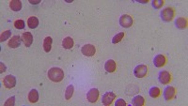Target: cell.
<instances>
[{"mask_svg": "<svg viewBox=\"0 0 188 106\" xmlns=\"http://www.w3.org/2000/svg\"><path fill=\"white\" fill-rule=\"evenodd\" d=\"M134 73L137 78H143L148 73V67L145 65H138L135 68Z\"/></svg>", "mask_w": 188, "mask_h": 106, "instance_id": "3", "label": "cell"}, {"mask_svg": "<svg viewBox=\"0 0 188 106\" xmlns=\"http://www.w3.org/2000/svg\"><path fill=\"white\" fill-rule=\"evenodd\" d=\"M21 41H22L21 37L16 36V35H15V36L11 37V39H10V41H9V42H8V46H9L10 48H12V49L17 48V47L20 46Z\"/></svg>", "mask_w": 188, "mask_h": 106, "instance_id": "12", "label": "cell"}, {"mask_svg": "<svg viewBox=\"0 0 188 106\" xmlns=\"http://www.w3.org/2000/svg\"><path fill=\"white\" fill-rule=\"evenodd\" d=\"M26 26V24H25V21L24 20H21V19H19V20H16L14 22V27L16 29H24Z\"/></svg>", "mask_w": 188, "mask_h": 106, "instance_id": "24", "label": "cell"}, {"mask_svg": "<svg viewBox=\"0 0 188 106\" xmlns=\"http://www.w3.org/2000/svg\"><path fill=\"white\" fill-rule=\"evenodd\" d=\"M99 98V90L97 88H91L87 94V99L90 103L96 102Z\"/></svg>", "mask_w": 188, "mask_h": 106, "instance_id": "6", "label": "cell"}, {"mask_svg": "<svg viewBox=\"0 0 188 106\" xmlns=\"http://www.w3.org/2000/svg\"><path fill=\"white\" fill-rule=\"evenodd\" d=\"M153 64L157 68H161L166 64V57L163 55H158L153 59Z\"/></svg>", "mask_w": 188, "mask_h": 106, "instance_id": "14", "label": "cell"}, {"mask_svg": "<svg viewBox=\"0 0 188 106\" xmlns=\"http://www.w3.org/2000/svg\"><path fill=\"white\" fill-rule=\"evenodd\" d=\"M10 8L13 11H20L22 9V2L19 0H12L10 2Z\"/></svg>", "mask_w": 188, "mask_h": 106, "instance_id": "15", "label": "cell"}, {"mask_svg": "<svg viewBox=\"0 0 188 106\" xmlns=\"http://www.w3.org/2000/svg\"><path fill=\"white\" fill-rule=\"evenodd\" d=\"M47 76L53 82H61L64 78V72L59 68H52L48 70Z\"/></svg>", "mask_w": 188, "mask_h": 106, "instance_id": "1", "label": "cell"}, {"mask_svg": "<svg viewBox=\"0 0 188 106\" xmlns=\"http://www.w3.org/2000/svg\"><path fill=\"white\" fill-rule=\"evenodd\" d=\"M145 103V100L142 96H136L133 100H132V104L135 105V106H142Z\"/></svg>", "mask_w": 188, "mask_h": 106, "instance_id": "20", "label": "cell"}, {"mask_svg": "<svg viewBox=\"0 0 188 106\" xmlns=\"http://www.w3.org/2000/svg\"><path fill=\"white\" fill-rule=\"evenodd\" d=\"M115 105H116V106H125V105H126V102H125L124 100H122V99H119V100L116 101Z\"/></svg>", "mask_w": 188, "mask_h": 106, "instance_id": "29", "label": "cell"}, {"mask_svg": "<svg viewBox=\"0 0 188 106\" xmlns=\"http://www.w3.org/2000/svg\"><path fill=\"white\" fill-rule=\"evenodd\" d=\"M21 39H22L24 44H25L27 47L31 46V44H32V42H33V36H32V34H31L30 32H25V33H23Z\"/></svg>", "mask_w": 188, "mask_h": 106, "instance_id": "11", "label": "cell"}, {"mask_svg": "<svg viewBox=\"0 0 188 106\" xmlns=\"http://www.w3.org/2000/svg\"><path fill=\"white\" fill-rule=\"evenodd\" d=\"M3 84L6 88L10 89L16 85V78L13 75H7L3 80Z\"/></svg>", "mask_w": 188, "mask_h": 106, "instance_id": "8", "label": "cell"}, {"mask_svg": "<svg viewBox=\"0 0 188 106\" xmlns=\"http://www.w3.org/2000/svg\"><path fill=\"white\" fill-rule=\"evenodd\" d=\"M174 17V10L172 8H166L161 12V18L165 22H170Z\"/></svg>", "mask_w": 188, "mask_h": 106, "instance_id": "2", "label": "cell"}, {"mask_svg": "<svg viewBox=\"0 0 188 106\" xmlns=\"http://www.w3.org/2000/svg\"><path fill=\"white\" fill-rule=\"evenodd\" d=\"M175 25H176V26H177L178 28L183 29V28H185L186 26H187V21H186V19L182 18V17H181V18H178V19L176 20Z\"/></svg>", "mask_w": 188, "mask_h": 106, "instance_id": "22", "label": "cell"}, {"mask_svg": "<svg viewBox=\"0 0 188 106\" xmlns=\"http://www.w3.org/2000/svg\"><path fill=\"white\" fill-rule=\"evenodd\" d=\"M82 54L86 57H93L96 53V49L92 44H86L81 49Z\"/></svg>", "mask_w": 188, "mask_h": 106, "instance_id": "4", "label": "cell"}, {"mask_svg": "<svg viewBox=\"0 0 188 106\" xmlns=\"http://www.w3.org/2000/svg\"><path fill=\"white\" fill-rule=\"evenodd\" d=\"M27 26H28L29 28L34 29V28H36L38 26H39V20H38L37 17L31 16V17H29L28 20H27Z\"/></svg>", "mask_w": 188, "mask_h": 106, "instance_id": "16", "label": "cell"}, {"mask_svg": "<svg viewBox=\"0 0 188 106\" xmlns=\"http://www.w3.org/2000/svg\"><path fill=\"white\" fill-rule=\"evenodd\" d=\"M175 92H176V90H175V88L173 86H170V85L166 86L165 88V90H164V97H165V99L166 100H169L173 99L174 96H175Z\"/></svg>", "mask_w": 188, "mask_h": 106, "instance_id": "10", "label": "cell"}, {"mask_svg": "<svg viewBox=\"0 0 188 106\" xmlns=\"http://www.w3.org/2000/svg\"><path fill=\"white\" fill-rule=\"evenodd\" d=\"M52 42H53V40L51 37H46L43 41V50L46 52V53H49L51 51V48H52Z\"/></svg>", "mask_w": 188, "mask_h": 106, "instance_id": "18", "label": "cell"}, {"mask_svg": "<svg viewBox=\"0 0 188 106\" xmlns=\"http://www.w3.org/2000/svg\"><path fill=\"white\" fill-rule=\"evenodd\" d=\"M14 102H15V97L12 96V97H10V98L4 103V105H5V106H13V105H14Z\"/></svg>", "mask_w": 188, "mask_h": 106, "instance_id": "28", "label": "cell"}, {"mask_svg": "<svg viewBox=\"0 0 188 106\" xmlns=\"http://www.w3.org/2000/svg\"><path fill=\"white\" fill-rule=\"evenodd\" d=\"M123 37H124V32H121V33L117 34L116 36H115L114 38H113L112 42L114 43V44L119 43V42H121V40L123 39Z\"/></svg>", "mask_w": 188, "mask_h": 106, "instance_id": "25", "label": "cell"}, {"mask_svg": "<svg viewBox=\"0 0 188 106\" xmlns=\"http://www.w3.org/2000/svg\"><path fill=\"white\" fill-rule=\"evenodd\" d=\"M28 100L31 103H36L38 100H39V93L36 89H32L29 94H28Z\"/></svg>", "mask_w": 188, "mask_h": 106, "instance_id": "17", "label": "cell"}, {"mask_svg": "<svg viewBox=\"0 0 188 106\" xmlns=\"http://www.w3.org/2000/svg\"><path fill=\"white\" fill-rule=\"evenodd\" d=\"M120 24L122 27L128 28L133 25V18L128 14H123L120 18Z\"/></svg>", "mask_w": 188, "mask_h": 106, "instance_id": "5", "label": "cell"}, {"mask_svg": "<svg viewBox=\"0 0 188 106\" xmlns=\"http://www.w3.org/2000/svg\"><path fill=\"white\" fill-rule=\"evenodd\" d=\"M73 91H74V87H73V85H69L67 88H66V92H65V99L67 100H69L72 97V95H73Z\"/></svg>", "mask_w": 188, "mask_h": 106, "instance_id": "23", "label": "cell"}, {"mask_svg": "<svg viewBox=\"0 0 188 106\" xmlns=\"http://www.w3.org/2000/svg\"><path fill=\"white\" fill-rule=\"evenodd\" d=\"M10 35H11L10 30H6V31H4V32L1 34V37H0V41H1L2 42H3V41H5L6 40L10 39Z\"/></svg>", "mask_w": 188, "mask_h": 106, "instance_id": "26", "label": "cell"}, {"mask_svg": "<svg viewBox=\"0 0 188 106\" xmlns=\"http://www.w3.org/2000/svg\"><path fill=\"white\" fill-rule=\"evenodd\" d=\"M163 5H164L163 0H154V1H153V6L155 9H160V8H162Z\"/></svg>", "mask_w": 188, "mask_h": 106, "instance_id": "27", "label": "cell"}, {"mask_svg": "<svg viewBox=\"0 0 188 106\" xmlns=\"http://www.w3.org/2000/svg\"><path fill=\"white\" fill-rule=\"evenodd\" d=\"M104 69L107 73H114L116 70V62L113 59H109L104 64Z\"/></svg>", "mask_w": 188, "mask_h": 106, "instance_id": "13", "label": "cell"}, {"mask_svg": "<svg viewBox=\"0 0 188 106\" xmlns=\"http://www.w3.org/2000/svg\"><path fill=\"white\" fill-rule=\"evenodd\" d=\"M158 79H159L161 84H168L169 82L171 81V75L168 72H166V70H162V72L159 73Z\"/></svg>", "mask_w": 188, "mask_h": 106, "instance_id": "9", "label": "cell"}, {"mask_svg": "<svg viewBox=\"0 0 188 106\" xmlns=\"http://www.w3.org/2000/svg\"><path fill=\"white\" fill-rule=\"evenodd\" d=\"M160 94H161V90H160V88L157 87V86H153L149 89V96L152 98L155 99V98L159 97Z\"/></svg>", "mask_w": 188, "mask_h": 106, "instance_id": "21", "label": "cell"}, {"mask_svg": "<svg viewBox=\"0 0 188 106\" xmlns=\"http://www.w3.org/2000/svg\"><path fill=\"white\" fill-rule=\"evenodd\" d=\"M115 98H116V94L114 92H111V91L106 92L102 98V102H103L104 105L108 106L113 102V100H114Z\"/></svg>", "mask_w": 188, "mask_h": 106, "instance_id": "7", "label": "cell"}, {"mask_svg": "<svg viewBox=\"0 0 188 106\" xmlns=\"http://www.w3.org/2000/svg\"><path fill=\"white\" fill-rule=\"evenodd\" d=\"M74 42H73V40L71 38V37H66L63 41H62V46L63 48L65 49H72V46H73Z\"/></svg>", "mask_w": 188, "mask_h": 106, "instance_id": "19", "label": "cell"}]
</instances>
